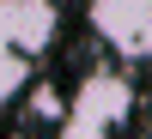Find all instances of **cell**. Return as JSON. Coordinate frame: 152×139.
Here are the masks:
<instances>
[{
	"label": "cell",
	"mask_w": 152,
	"mask_h": 139,
	"mask_svg": "<svg viewBox=\"0 0 152 139\" xmlns=\"http://www.w3.org/2000/svg\"><path fill=\"white\" fill-rule=\"evenodd\" d=\"M61 42L55 0H0V109H12L37 79V60Z\"/></svg>",
	"instance_id": "obj_1"
},
{
	"label": "cell",
	"mask_w": 152,
	"mask_h": 139,
	"mask_svg": "<svg viewBox=\"0 0 152 139\" xmlns=\"http://www.w3.org/2000/svg\"><path fill=\"white\" fill-rule=\"evenodd\" d=\"M128 115H134V85L122 73H85L67 97V115H61L55 139H110Z\"/></svg>",
	"instance_id": "obj_2"
},
{
	"label": "cell",
	"mask_w": 152,
	"mask_h": 139,
	"mask_svg": "<svg viewBox=\"0 0 152 139\" xmlns=\"http://www.w3.org/2000/svg\"><path fill=\"white\" fill-rule=\"evenodd\" d=\"M85 24L122 60H152V0H85Z\"/></svg>",
	"instance_id": "obj_3"
}]
</instances>
